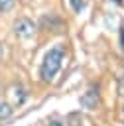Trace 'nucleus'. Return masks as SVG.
Wrapping results in <instances>:
<instances>
[{
  "label": "nucleus",
  "instance_id": "3",
  "mask_svg": "<svg viewBox=\"0 0 124 126\" xmlns=\"http://www.w3.org/2000/svg\"><path fill=\"white\" fill-rule=\"evenodd\" d=\"M96 102H98V91H96V89H89V91L81 96V104H83L85 108H94Z\"/></svg>",
  "mask_w": 124,
  "mask_h": 126
},
{
  "label": "nucleus",
  "instance_id": "4",
  "mask_svg": "<svg viewBox=\"0 0 124 126\" xmlns=\"http://www.w3.org/2000/svg\"><path fill=\"white\" fill-rule=\"evenodd\" d=\"M12 114V106L8 102H0V120H6Z\"/></svg>",
  "mask_w": 124,
  "mask_h": 126
},
{
  "label": "nucleus",
  "instance_id": "7",
  "mask_svg": "<svg viewBox=\"0 0 124 126\" xmlns=\"http://www.w3.org/2000/svg\"><path fill=\"white\" fill-rule=\"evenodd\" d=\"M2 57H4V45L0 43V61H2Z\"/></svg>",
  "mask_w": 124,
  "mask_h": 126
},
{
  "label": "nucleus",
  "instance_id": "2",
  "mask_svg": "<svg viewBox=\"0 0 124 126\" xmlns=\"http://www.w3.org/2000/svg\"><path fill=\"white\" fill-rule=\"evenodd\" d=\"M33 32H35V26H33L31 20H28V18H18V20L14 22V33H16L18 37H30V35H33Z\"/></svg>",
  "mask_w": 124,
  "mask_h": 126
},
{
  "label": "nucleus",
  "instance_id": "9",
  "mask_svg": "<svg viewBox=\"0 0 124 126\" xmlns=\"http://www.w3.org/2000/svg\"><path fill=\"white\" fill-rule=\"evenodd\" d=\"M114 2H120V0H114Z\"/></svg>",
  "mask_w": 124,
  "mask_h": 126
},
{
  "label": "nucleus",
  "instance_id": "6",
  "mask_svg": "<svg viewBox=\"0 0 124 126\" xmlns=\"http://www.w3.org/2000/svg\"><path fill=\"white\" fill-rule=\"evenodd\" d=\"M71 4H73V10L75 12H79L83 8V0H71Z\"/></svg>",
  "mask_w": 124,
  "mask_h": 126
},
{
  "label": "nucleus",
  "instance_id": "1",
  "mask_svg": "<svg viewBox=\"0 0 124 126\" xmlns=\"http://www.w3.org/2000/svg\"><path fill=\"white\" fill-rule=\"evenodd\" d=\"M61 61H63V49L61 47H53V49H49L45 53L43 63H41V77H43V81H51L57 75V71L61 67Z\"/></svg>",
  "mask_w": 124,
  "mask_h": 126
},
{
  "label": "nucleus",
  "instance_id": "8",
  "mask_svg": "<svg viewBox=\"0 0 124 126\" xmlns=\"http://www.w3.org/2000/svg\"><path fill=\"white\" fill-rule=\"evenodd\" d=\"M47 126H63V124H61V122H49Z\"/></svg>",
  "mask_w": 124,
  "mask_h": 126
},
{
  "label": "nucleus",
  "instance_id": "5",
  "mask_svg": "<svg viewBox=\"0 0 124 126\" xmlns=\"http://www.w3.org/2000/svg\"><path fill=\"white\" fill-rule=\"evenodd\" d=\"M14 4H16V0H0V12L2 14L4 12H10L14 8Z\"/></svg>",
  "mask_w": 124,
  "mask_h": 126
}]
</instances>
